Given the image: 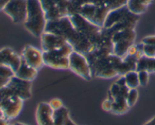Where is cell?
<instances>
[{
    "label": "cell",
    "mask_w": 155,
    "mask_h": 125,
    "mask_svg": "<svg viewBox=\"0 0 155 125\" xmlns=\"http://www.w3.org/2000/svg\"><path fill=\"white\" fill-rule=\"evenodd\" d=\"M136 34L134 30H120L111 35V42L113 45V54L120 58L127 55L130 47L134 45Z\"/></svg>",
    "instance_id": "5"
},
{
    "label": "cell",
    "mask_w": 155,
    "mask_h": 125,
    "mask_svg": "<svg viewBox=\"0 0 155 125\" xmlns=\"http://www.w3.org/2000/svg\"><path fill=\"white\" fill-rule=\"evenodd\" d=\"M130 13L131 12L129 11L127 5L123 6V7L119 8L110 11L109 13L107 14L105 21H104L103 28L105 29V30L111 28L114 26L117 25L122 20H124L126 17L129 16Z\"/></svg>",
    "instance_id": "15"
},
{
    "label": "cell",
    "mask_w": 155,
    "mask_h": 125,
    "mask_svg": "<svg viewBox=\"0 0 155 125\" xmlns=\"http://www.w3.org/2000/svg\"><path fill=\"white\" fill-rule=\"evenodd\" d=\"M53 111L48 102H40L36 108V117L38 125H54Z\"/></svg>",
    "instance_id": "16"
},
{
    "label": "cell",
    "mask_w": 155,
    "mask_h": 125,
    "mask_svg": "<svg viewBox=\"0 0 155 125\" xmlns=\"http://www.w3.org/2000/svg\"><path fill=\"white\" fill-rule=\"evenodd\" d=\"M73 51L72 46L69 43H67L57 50L42 51L44 65L53 69H69V56Z\"/></svg>",
    "instance_id": "4"
},
{
    "label": "cell",
    "mask_w": 155,
    "mask_h": 125,
    "mask_svg": "<svg viewBox=\"0 0 155 125\" xmlns=\"http://www.w3.org/2000/svg\"><path fill=\"white\" fill-rule=\"evenodd\" d=\"M139 84L142 86H146L149 81V72L148 71L142 70L138 72Z\"/></svg>",
    "instance_id": "26"
},
{
    "label": "cell",
    "mask_w": 155,
    "mask_h": 125,
    "mask_svg": "<svg viewBox=\"0 0 155 125\" xmlns=\"http://www.w3.org/2000/svg\"><path fill=\"white\" fill-rule=\"evenodd\" d=\"M69 116V111L65 107H61L53 111V120L54 125H64L67 118Z\"/></svg>",
    "instance_id": "21"
},
{
    "label": "cell",
    "mask_w": 155,
    "mask_h": 125,
    "mask_svg": "<svg viewBox=\"0 0 155 125\" xmlns=\"http://www.w3.org/2000/svg\"><path fill=\"white\" fill-rule=\"evenodd\" d=\"M13 125H27V124H25V123H21V122H16V123H14Z\"/></svg>",
    "instance_id": "36"
},
{
    "label": "cell",
    "mask_w": 155,
    "mask_h": 125,
    "mask_svg": "<svg viewBox=\"0 0 155 125\" xmlns=\"http://www.w3.org/2000/svg\"><path fill=\"white\" fill-rule=\"evenodd\" d=\"M64 125H77V124H76V123H74L71 118H70V117H68V118H67L66 121H65Z\"/></svg>",
    "instance_id": "32"
},
{
    "label": "cell",
    "mask_w": 155,
    "mask_h": 125,
    "mask_svg": "<svg viewBox=\"0 0 155 125\" xmlns=\"http://www.w3.org/2000/svg\"><path fill=\"white\" fill-rule=\"evenodd\" d=\"M11 95H15L12 92V90L9 88L8 87L5 86V87H3L2 88H0V105L2 102V101L4 100L5 98H7L8 96H11Z\"/></svg>",
    "instance_id": "27"
},
{
    "label": "cell",
    "mask_w": 155,
    "mask_h": 125,
    "mask_svg": "<svg viewBox=\"0 0 155 125\" xmlns=\"http://www.w3.org/2000/svg\"><path fill=\"white\" fill-rule=\"evenodd\" d=\"M130 108L128 104H127V99L124 96H119L114 99L112 102L111 111L114 114H120L127 112Z\"/></svg>",
    "instance_id": "20"
},
{
    "label": "cell",
    "mask_w": 155,
    "mask_h": 125,
    "mask_svg": "<svg viewBox=\"0 0 155 125\" xmlns=\"http://www.w3.org/2000/svg\"><path fill=\"white\" fill-rule=\"evenodd\" d=\"M145 70L148 72L155 73V58H148L145 56L141 57L137 61L136 65V71Z\"/></svg>",
    "instance_id": "19"
},
{
    "label": "cell",
    "mask_w": 155,
    "mask_h": 125,
    "mask_svg": "<svg viewBox=\"0 0 155 125\" xmlns=\"http://www.w3.org/2000/svg\"><path fill=\"white\" fill-rule=\"evenodd\" d=\"M68 43L64 39L51 33L45 32L41 36L42 51H51L61 48Z\"/></svg>",
    "instance_id": "13"
},
{
    "label": "cell",
    "mask_w": 155,
    "mask_h": 125,
    "mask_svg": "<svg viewBox=\"0 0 155 125\" xmlns=\"http://www.w3.org/2000/svg\"><path fill=\"white\" fill-rule=\"evenodd\" d=\"M15 23H24L27 14V0H12L3 9Z\"/></svg>",
    "instance_id": "9"
},
{
    "label": "cell",
    "mask_w": 155,
    "mask_h": 125,
    "mask_svg": "<svg viewBox=\"0 0 155 125\" xmlns=\"http://www.w3.org/2000/svg\"><path fill=\"white\" fill-rule=\"evenodd\" d=\"M22 58V57H21ZM38 70L33 69L30 66H29L24 60H21V65L16 72L15 73V75L21 79L26 80V81H32L37 75Z\"/></svg>",
    "instance_id": "17"
},
{
    "label": "cell",
    "mask_w": 155,
    "mask_h": 125,
    "mask_svg": "<svg viewBox=\"0 0 155 125\" xmlns=\"http://www.w3.org/2000/svg\"><path fill=\"white\" fill-rule=\"evenodd\" d=\"M49 105L51 106V108H52L53 110L58 109V108L63 107V102H62L61 99H53L48 102Z\"/></svg>",
    "instance_id": "28"
},
{
    "label": "cell",
    "mask_w": 155,
    "mask_h": 125,
    "mask_svg": "<svg viewBox=\"0 0 155 125\" xmlns=\"http://www.w3.org/2000/svg\"><path fill=\"white\" fill-rule=\"evenodd\" d=\"M23 101L16 95H11L2 101L0 108L2 110L5 120H12L19 115L22 109Z\"/></svg>",
    "instance_id": "10"
},
{
    "label": "cell",
    "mask_w": 155,
    "mask_h": 125,
    "mask_svg": "<svg viewBox=\"0 0 155 125\" xmlns=\"http://www.w3.org/2000/svg\"><path fill=\"white\" fill-rule=\"evenodd\" d=\"M10 1H12V0H0V11H2L6 6V5Z\"/></svg>",
    "instance_id": "31"
},
{
    "label": "cell",
    "mask_w": 155,
    "mask_h": 125,
    "mask_svg": "<svg viewBox=\"0 0 155 125\" xmlns=\"http://www.w3.org/2000/svg\"><path fill=\"white\" fill-rule=\"evenodd\" d=\"M124 76L125 78L126 84L130 89H136L140 85L137 71H130Z\"/></svg>",
    "instance_id": "22"
},
{
    "label": "cell",
    "mask_w": 155,
    "mask_h": 125,
    "mask_svg": "<svg viewBox=\"0 0 155 125\" xmlns=\"http://www.w3.org/2000/svg\"><path fill=\"white\" fill-rule=\"evenodd\" d=\"M47 20L39 0H27V18L24 27L34 37H41L45 33Z\"/></svg>",
    "instance_id": "2"
},
{
    "label": "cell",
    "mask_w": 155,
    "mask_h": 125,
    "mask_svg": "<svg viewBox=\"0 0 155 125\" xmlns=\"http://www.w3.org/2000/svg\"><path fill=\"white\" fill-rule=\"evenodd\" d=\"M69 17L77 31L87 38L95 48H96L102 38L104 31L103 27H100L89 22L79 14Z\"/></svg>",
    "instance_id": "3"
},
{
    "label": "cell",
    "mask_w": 155,
    "mask_h": 125,
    "mask_svg": "<svg viewBox=\"0 0 155 125\" xmlns=\"http://www.w3.org/2000/svg\"><path fill=\"white\" fill-rule=\"evenodd\" d=\"M109 11L104 3L86 2L82 6L79 14L95 25L103 27Z\"/></svg>",
    "instance_id": "6"
},
{
    "label": "cell",
    "mask_w": 155,
    "mask_h": 125,
    "mask_svg": "<svg viewBox=\"0 0 155 125\" xmlns=\"http://www.w3.org/2000/svg\"><path fill=\"white\" fill-rule=\"evenodd\" d=\"M102 108L103 109L105 110V111H111L112 108V101H110V99H107L103 102L102 103Z\"/></svg>",
    "instance_id": "29"
},
{
    "label": "cell",
    "mask_w": 155,
    "mask_h": 125,
    "mask_svg": "<svg viewBox=\"0 0 155 125\" xmlns=\"http://www.w3.org/2000/svg\"><path fill=\"white\" fill-rule=\"evenodd\" d=\"M145 125H155V117H153L151 120H150L149 121L147 122Z\"/></svg>",
    "instance_id": "34"
},
{
    "label": "cell",
    "mask_w": 155,
    "mask_h": 125,
    "mask_svg": "<svg viewBox=\"0 0 155 125\" xmlns=\"http://www.w3.org/2000/svg\"><path fill=\"white\" fill-rule=\"evenodd\" d=\"M139 97V92L137 89H130L127 96V102L129 107L131 108L136 103Z\"/></svg>",
    "instance_id": "24"
},
{
    "label": "cell",
    "mask_w": 155,
    "mask_h": 125,
    "mask_svg": "<svg viewBox=\"0 0 155 125\" xmlns=\"http://www.w3.org/2000/svg\"><path fill=\"white\" fill-rule=\"evenodd\" d=\"M7 87L12 90L13 93L23 100L31 98V81L21 79L14 75L8 83Z\"/></svg>",
    "instance_id": "11"
},
{
    "label": "cell",
    "mask_w": 155,
    "mask_h": 125,
    "mask_svg": "<svg viewBox=\"0 0 155 125\" xmlns=\"http://www.w3.org/2000/svg\"><path fill=\"white\" fill-rule=\"evenodd\" d=\"M69 69L83 79L91 80L93 76L86 56L76 51H73L69 56Z\"/></svg>",
    "instance_id": "8"
},
{
    "label": "cell",
    "mask_w": 155,
    "mask_h": 125,
    "mask_svg": "<svg viewBox=\"0 0 155 125\" xmlns=\"http://www.w3.org/2000/svg\"><path fill=\"white\" fill-rule=\"evenodd\" d=\"M142 43V42H141ZM142 51L144 56L148 58H155V45L142 44Z\"/></svg>",
    "instance_id": "25"
},
{
    "label": "cell",
    "mask_w": 155,
    "mask_h": 125,
    "mask_svg": "<svg viewBox=\"0 0 155 125\" xmlns=\"http://www.w3.org/2000/svg\"><path fill=\"white\" fill-rule=\"evenodd\" d=\"M104 2L109 10L112 11L126 5L128 0H104Z\"/></svg>",
    "instance_id": "23"
},
{
    "label": "cell",
    "mask_w": 155,
    "mask_h": 125,
    "mask_svg": "<svg viewBox=\"0 0 155 125\" xmlns=\"http://www.w3.org/2000/svg\"><path fill=\"white\" fill-rule=\"evenodd\" d=\"M0 118H4V114H3L2 110L0 108Z\"/></svg>",
    "instance_id": "35"
},
{
    "label": "cell",
    "mask_w": 155,
    "mask_h": 125,
    "mask_svg": "<svg viewBox=\"0 0 155 125\" xmlns=\"http://www.w3.org/2000/svg\"><path fill=\"white\" fill-rule=\"evenodd\" d=\"M21 57L12 48H5L0 50V65L8 66L15 73L21 65Z\"/></svg>",
    "instance_id": "14"
},
{
    "label": "cell",
    "mask_w": 155,
    "mask_h": 125,
    "mask_svg": "<svg viewBox=\"0 0 155 125\" xmlns=\"http://www.w3.org/2000/svg\"><path fill=\"white\" fill-rule=\"evenodd\" d=\"M152 2L153 0H128L127 6L131 13L139 16L146 11Z\"/></svg>",
    "instance_id": "18"
},
{
    "label": "cell",
    "mask_w": 155,
    "mask_h": 125,
    "mask_svg": "<svg viewBox=\"0 0 155 125\" xmlns=\"http://www.w3.org/2000/svg\"><path fill=\"white\" fill-rule=\"evenodd\" d=\"M22 59L33 69L39 70L44 65L42 51L31 45H27L22 52Z\"/></svg>",
    "instance_id": "12"
},
{
    "label": "cell",
    "mask_w": 155,
    "mask_h": 125,
    "mask_svg": "<svg viewBox=\"0 0 155 125\" xmlns=\"http://www.w3.org/2000/svg\"><path fill=\"white\" fill-rule=\"evenodd\" d=\"M45 32L61 36L72 46L74 51L84 55L95 48L87 38L77 31L69 16L47 21Z\"/></svg>",
    "instance_id": "1"
},
{
    "label": "cell",
    "mask_w": 155,
    "mask_h": 125,
    "mask_svg": "<svg viewBox=\"0 0 155 125\" xmlns=\"http://www.w3.org/2000/svg\"><path fill=\"white\" fill-rule=\"evenodd\" d=\"M115 83H117V84L119 86H120V87H122V86L127 85V84H126L125 78H124V75H122V76H121L120 78L119 79H118L117 81Z\"/></svg>",
    "instance_id": "30"
},
{
    "label": "cell",
    "mask_w": 155,
    "mask_h": 125,
    "mask_svg": "<svg viewBox=\"0 0 155 125\" xmlns=\"http://www.w3.org/2000/svg\"><path fill=\"white\" fill-rule=\"evenodd\" d=\"M47 21L54 20L69 15L68 8L71 0H39Z\"/></svg>",
    "instance_id": "7"
},
{
    "label": "cell",
    "mask_w": 155,
    "mask_h": 125,
    "mask_svg": "<svg viewBox=\"0 0 155 125\" xmlns=\"http://www.w3.org/2000/svg\"><path fill=\"white\" fill-rule=\"evenodd\" d=\"M0 125H9L8 120L5 118H0Z\"/></svg>",
    "instance_id": "33"
}]
</instances>
